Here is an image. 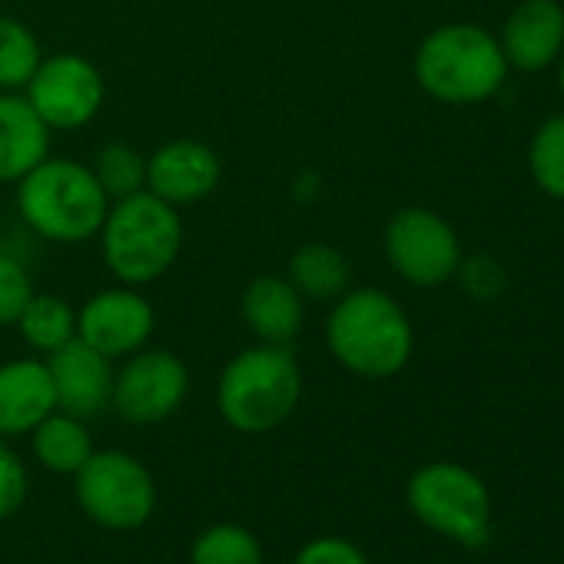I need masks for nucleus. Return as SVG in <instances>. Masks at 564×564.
<instances>
[{
	"label": "nucleus",
	"mask_w": 564,
	"mask_h": 564,
	"mask_svg": "<svg viewBox=\"0 0 564 564\" xmlns=\"http://www.w3.org/2000/svg\"><path fill=\"white\" fill-rule=\"evenodd\" d=\"M329 356L359 379H392L415 352V329L405 306L376 286H359L329 303Z\"/></svg>",
	"instance_id": "1"
},
{
	"label": "nucleus",
	"mask_w": 564,
	"mask_h": 564,
	"mask_svg": "<svg viewBox=\"0 0 564 564\" xmlns=\"http://www.w3.org/2000/svg\"><path fill=\"white\" fill-rule=\"evenodd\" d=\"M303 399V366L293 346L256 343L236 352L216 382L223 422L242 435H265L286 422Z\"/></svg>",
	"instance_id": "2"
},
{
	"label": "nucleus",
	"mask_w": 564,
	"mask_h": 564,
	"mask_svg": "<svg viewBox=\"0 0 564 564\" xmlns=\"http://www.w3.org/2000/svg\"><path fill=\"white\" fill-rule=\"evenodd\" d=\"M100 256L123 286H150L163 279L183 252V216L150 189L113 199L100 232Z\"/></svg>",
	"instance_id": "3"
},
{
	"label": "nucleus",
	"mask_w": 564,
	"mask_h": 564,
	"mask_svg": "<svg viewBox=\"0 0 564 564\" xmlns=\"http://www.w3.org/2000/svg\"><path fill=\"white\" fill-rule=\"evenodd\" d=\"M415 84L438 104L471 107L491 100L505 77L508 61L501 44L481 24L455 21L429 31L412 61Z\"/></svg>",
	"instance_id": "4"
},
{
	"label": "nucleus",
	"mask_w": 564,
	"mask_h": 564,
	"mask_svg": "<svg viewBox=\"0 0 564 564\" xmlns=\"http://www.w3.org/2000/svg\"><path fill=\"white\" fill-rule=\"evenodd\" d=\"M14 186L21 223L41 239L61 246L97 239L110 209V196L100 189L90 166L70 156H47Z\"/></svg>",
	"instance_id": "5"
},
{
	"label": "nucleus",
	"mask_w": 564,
	"mask_h": 564,
	"mask_svg": "<svg viewBox=\"0 0 564 564\" xmlns=\"http://www.w3.org/2000/svg\"><path fill=\"white\" fill-rule=\"evenodd\" d=\"M412 514L435 534L465 547H481L491 538V495L485 481L458 462L422 465L405 488Z\"/></svg>",
	"instance_id": "6"
},
{
	"label": "nucleus",
	"mask_w": 564,
	"mask_h": 564,
	"mask_svg": "<svg viewBox=\"0 0 564 564\" xmlns=\"http://www.w3.org/2000/svg\"><path fill=\"white\" fill-rule=\"evenodd\" d=\"M77 501L90 521L110 531H137L156 508V485L147 465L120 448L94 452L74 475Z\"/></svg>",
	"instance_id": "7"
},
{
	"label": "nucleus",
	"mask_w": 564,
	"mask_h": 564,
	"mask_svg": "<svg viewBox=\"0 0 564 564\" xmlns=\"http://www.w3.org/2000/svg\"><path fill=\"white\" fill-rule=\"evenodd\" d=\"M382 249L392 272L415 290H435L455 279L462 242L452 223L429 206H405L392 213L382 232Z\"/></svg>",
	"instance_id": "8"
},
{
	"label": "nucleus",
	"mask_w": 564,
	"mask_h": 564,
	"mask_svg": "<svg viewBox=\"0 0 564 564\" xmlns=\"http://www.w3.org/2000/svg\"><path fill=\"white\" fill-rule=\"evenodd\" d=\"M28 97V104L34 107V113L47 123V130H84L90 127L107 100V84L104 74L94 61H87L84 54L64 51V54H44V61L37 64L34 77L28 80V87L21 90Z\"/></svg>",
	"instance_id": "9"
},
{
	"label": "nucleus",
	"mask_w": 564,
	"mask_h": 564,
	"mask_svg": "<svg viewBox=\"0 0 564 564\" xmlns=\"http://www.w3.org/2000/svg\"><path fill=\"white\" fill-rule=\"evenodd\" d=\"M189 395V369L170 349H137L113 372L110 409L130 425H160L183 409Z\"/></svg>",
	"instance_id": "10"
},
{
	"label": "nucleus",
	"mask_w": 564,
	"mask_h": 564,
	"mask_svg": "<svg viewBox=\"0 0 564 564\" xmlns=\"http://www.w3.org/2000/svg\"><path fill=\"white\" fill-rule=\"evenodd\" d=\"M156 329V310L137 286H107L77 310V339L104 352L107 359H127L150 343Z\"/></svg>",
	"instance_id": "11"
},
{
	"label": "nucleus",
	"mask_w": 564,
	"mask_h": 564,
	"mask_svg": "<svg viewBox=\"0 0 564 564\" xmlns=\"http://www.w3.org/2000/svg\"><path fill=\"white\" fill-rule=\"evenodd\" d=\"M223 183L219 153L193 137H176L147 156V189L170 206H196Z\"/></svg>",
	"instance_id": "12"
},
{
	"label": "nucleus",
	"mask_w": 564,
	"mask_h": 564,
	"mask_svg": "<svg viewBox=\"0 0 564 564\" xmlns=\"http://www.w3.org/2000/svg\"><path fill=\"white\" fill-rule=\"evenodd\" d=\"M57 409L77 415L84 422L104 415L113 395V359L87 346L84 339H70L64 349L51 352L47 359Z\"/></svg>",
	"instance_id": "13"
},
{
	"label": "nucleus",
	"mask_w": 564,
	"mask_h": 564,
	"mask_svg": "<svg viewBox=\"0 0 564 564\" xmlns=\"http://www.w3.org/2000/svg\"><path fill=\"white\" fill-rule=\"evenodd\" d=\"M508 70L538 74L557 64L564 51V8L561 0H521L498 31Z\"/></svg>",
	"instance_id": "14"
},
{
	"label": "nucleus",
	"mask_w": 564,
	"mask_h": 564,
	"mask_svg": "<svg viewBox=\"0 0 564 564\" xmlns=\"http://www.w3.org/2000/svg\"><path fill=\"white\" fill-rule=\"evenodd\" d=\"M306 300L286 279V272H262L246 282L239 296V316L256 343L293 346L306 326Z\"/></svg>",
	"instance_id": "15"
},
{
	"label": "nucleus",
	"mask_w": 564,
	"mask_h": 564,
	"mask_svg": "<svg viewBox=\"0 0 564 564\" xmlns=\"http://www.w3.org/2000/svg\"><path fill=\"white\" fill-rule=\"evenodd\" d=\"M57 409L44 359H11L0 366V435H31Z\"/></svg>",
	"instance_id": "16"
},
{
	"label": "nucleus",
	"mask_w": 564,
	"mask_h": 564,
	"mask_svg": "<svg viewBox=\"0 0 564 564\" xmlns=\"http://www.w3.org/2000/svg\"><path fill=\"white\" fill-rule=\"evenodd\" d=\"M51 156V130L24 94L0 90V183H21Z\"/></svg>",
	"instance_id": "17"
},
{
	"label": "nucleus",
	"mask_w": 564,
	"mask_h": 564,
	"mask_svg": "<svg viewBox=\"0 0 564 564\" xmlns=\"http://www.w3.org/2000/svg\"><path fill=\"white\" fill-rule=\"evenodd\" d=\"M286 279L306 303H336L352 290V262L333 242H303L286 262Z\"/></svg>",
	"instance_id": "18"
},
{
	"label": "nucleus",
	"mask_w": 564,
	"mask_h": 564,
	"mask_svg": "<svg viewBox=\"0 0 564 564\" xmlns=\"http://www.w3.org/2000/svg\"><path fill=\"white\" fill-rule=\"evenodd\" d=\"M34 455L44 468L57 475H77L94 455V438L84 419L54 409L34 432Z\"/></svg>",
	"instance_id": "19"
},
{
	"label": "nucleus",
	"mask_w": 564,
	"mask_h": 564,
	"mask_svg": "<svg viewBox=\"0 0 564 564\" xmlns=\"http://www.w3.org/2000/svg\"><path fill=\"white\" fill-rule=\"evenodd\" d=\"M14 329L21 333L24 346H31L41 356H51L64 349L70 339H77V310L54 293H34L21 310Z\"/></svg>",
	"instance_id": "20"
},
{
	"label": "nucleus",
	"mask_w": 564,
	"mask_h": 564,
	"mask_svg": "<svg viewBox=\"0 0 564 564\" xmlns=\"http://www.w3.org/2000/svg\"><path fill=\"white\" fill-rule=\"evenodd\" d=\"M41 61H44V51H41L37 34L24 21L0 14V90L21 94Z\"/></svg>",
	"instance_id": "21"
},
{
	"label": "nucleus",
	"mask_w": 564,
	"mask_h": 564,
	"mask_svg": "<svg viewBox=\"0 0 564 564\" xmlns=\"http://www.w3.org/2000/svg\"><path fill=\"white\" fill-rule=\"evenodd\" d=\"M90 173L97 176V183L110 196V203L147 189V156L137 147L123 143V140L104 143L94 153Z\"/></svg>",
	"instance_id": "22"
},
{
	"label": "nucleus",
	"mask_w": 564,
	"mask_h": 564,
	"mask_svg": "<svg viewBox=\"0 0 564 564\" xmlns=\"http://www.w3.org/2000/svg\"><path fill=\"white\" fill-rule=\"evenodd\" d=\"M528 170L544 196L564 199V110L538 123L528 147Z\"/></svg>",
	"instance_id": "23"
},
{
	"label": "nucleus",
	"mask_w": 564,
	"mask_h": 564,
	"mask_svg": "<svg viewBox=\"0 0 564 564\" xmlns=\"http://www.w3.org/2000/svg\"><path fill=\"white\" fill-rule=\"evenodd\" d=\"M189 564H262V544L242 524H213L193 541Z\"/></svg>",
	"instance_id": "24"
},
{
	"label": "nucleus",
	"mask_w": 564,
	"mask_h": 564,
	"mask_svg": "<svg viewBox=\"0 0 564 564\" xmlns=\"http://www.w3.org/2000/svg\"><path fill=\"white\" fill-rule=\"evenodd\" d=\"M455 279H458L462 293L468 300H475V303H495L508 290V272H505L501 259H495L488 252L462 256V262L455 269Z\"/></svg>",
	"instance_id": "25"
},
{
	"label": "nucleus",
	"mask_w": 564,
	"mask_h": 564,
	"mask_svg": "<svg viewBox=\"0 0 564 564\" xmlns=\"http://www.w3.org/2000/svg\"><path fill=\"white\" fill-rule=\"evenodd\" d=\"M31 296H34V279L28 265L0 249V326H14Z\"/></svg>",
	"instance_id": "26"
},
{
	"label": "nucleus",
	"mask_w": 564,
	"mask_h": 564,
	"mask_svg": "<svg viewBox=\"0 0 564 564\" xmlns=\"http://www.w3.org/2000/svg\"><path fill=\"white\" fill-rule=\"evenodd\" d=\"M28 488L31 481H28V468L21 455L4 442V435H0V521L21 511V505L28 501Z\"/></svg>",
	"instance_id": "27"
},
{
	"label": "nucleus",
	"mask_w": 564,
	"mask_h": 564,
	"mask_svg": "<svg viewBox=\"0 0 564 564\" xmlns=\"http://www.w3.org/2000/svg\"><path fill=\"white\" fill-rule=\"evenodd\" d=\"M293 564H369V557L349 538L326 534V538H313L310 544H303Z\"/></svg>",
	"instance_id": "28"
},
{
	"label": "nucleus",
	"mask_w": 564,
	"mask_h": 564,
	"mask_svg": "<svg viewBox=\"0 0 564 564\" xmlns=\"http://www.w3.org/2000/svg\"><path fill=\"white\" fill-rule=\"evenodd\" d=\"M557 90H561V97H564V51H561V57H557Z\"/></svg>",
	"instance_id": "29"
}]
</instances>
